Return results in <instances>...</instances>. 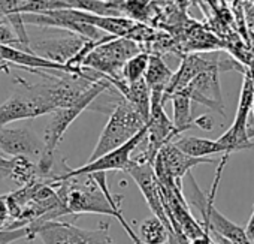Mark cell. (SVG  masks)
Instances as JSON below:
<instances>
[{
	"mask_svg": "<svg viewBox=\"0 0 254 244\" xmlns=\"http://www.w3.org/2000/svg\"><path fill=\"white\" fill-rule=\"evenodd\" d=\"M48 183L56 189L66 214H103L117 220L123 217L121 205L109 201L93 174Z\"/></svg>",
	"mask_w": 254,
	"mask_h": 244,
	"instance_id": "6da1fadb",
	"label": "cell"
},
{
	"mask_svg": "<svg viewBox=\"0 0 254 244\" xmlns=\"http://www.w3.org/2000/svg\"><path fill=\"white\" fill-rule=\"evenodd\" d=\"M109 87H112L109 80L102 78V80L93 82L90 85V88L85 91V94L76 103H73L70 106L59 108L51 114V118L48 121L47 129H45V135H44L45 150H44L42 158L36 163L41 175L48 177L51 174L53 166H54L56 150H57L59 144L62 143V140H63L66 131L69 129V126L79 117L81 112H84L87 108H90V105L96 100L97 96H100Z\"/></svg>",
	"mask_w": 254,
	"mask_h": 244,
	"instance_id": "7a4b0ae2",
	"label": "cell"
},
{
	"mask_svg": "<svg viewBox=\"0 0 254 244\" xmlns=\"http://www.w3.org/2000/svg\"><path fill=\"white\" fill-rule=\"evenodd\" d=\"M229 158H230V155L226 153V155H223L221 161L218 162L217 175H215L211 190L208 193L202 192V189L199 187L193 174H190V172L187 174V178L190 183V192H191L190 204L199 211L200 223L203 228L220 234L221 237L227 238L233 244H253V241L247 235L245 229H242L241 226H238L236 223L229 220L226 216H223L214 205L215 193H217V189H218V184H220V180H221V175H223V171H224V166H226Z\"/></svg>",
	"mask_w": 254,
	"mask_h": 244,
	"instance_id": "3957f363",
	"label": "cell"
},
{
	"mask_svg": "<svg viewBox=\"0 0 254 244\" xmlns=\"http://www.w3.org/2000/svg\"><path fill=\"white\" fill-rule=\"evenodd\" d=\"M145 126V118L136 111L133 105H130L121 96L120 102L114 106L109 115L108 123L105 125L88 162L121 147L127 141H130L136 134H139Z\"/></svg>",
	"mask_w": 254,
	"mask_h": 244,
	"instance_id": "277c9868",
	"label": "cell"
},
{
	"mask_svg": "<svg viewBox=\"0 0 254 244\" xmlns=\"http://www.w3.org/2000/svg\"><path fill=\"white\" fill-rule=\"evenodd\" d=\"M138 53H141L139 45L132 38H117L106 35L87 56L82 68L91 69L108 80H117L121 78L126 62Z\"/></svg>",
	"mask_w": 254,
	"mask_h": 244,
	"instance_id": "5b68a950",
	"label": "cell"
},
{
	"mask_svg": "<svg viewBox=\"0 0 254 244\" xmlns=\"http://www.w3.org/2000/svg\"><path fill=\"white\" fill-rule=\"evenodd\" d=\"M29 228L32 240L39 237L44 244H115L108 223H102L97 229H84L69 222L50 220Z\"/></svg>",
	"mask_w": 254,
	"mask_h": 244,
	"instance_id": "8992f818",
	"label": "cell"
},
{
	"mask_svg": "<svg viewBox=\"0 0 254 244\" xmlns=\"http://www.w3.org/2000/svg\"><path fill=\"white\" fill-rule=\"evenodd\" d=\"M253 99H254V80L251 74L245 71L233 123L218 138V141L226 147L229 155L239 150H250L254 147V143L248 137V115L253 108Z\"/></svg>",
	"mask_w": 254,
	"mask_h": 244,
	"instance_id": "52a82bcc",
	"label": "cell"
},
{
	"mask_svg": "<svg viewBox=\"0 0 254 244\" xmlns=\"http://www.w3.org/2000/svg\"><path fill=\"white\" fill-rule=\"evenodd\" d=\"M147 137V126L136 134L130 141H127L126 144H123L121 147L94 159L87 162L85 165L75 168V169H67L62 174L53 175L50 181H60V180H66L70 177H78V175H88V174H96V172H108V171H126L127 166L132 162V153L135 150H138V147L142 144V141Z\"/></svg>",
	"mask_w": 254,
	"mask_h": 244,
	"instance_id": "ba28073f",
	"label": "cell"
},
{
	"mask_svg": "<svg viewBox=\"0 0 254 244\" xmlns=\"http://www.w3.org/2000/svg\"><path fill=\"white\" fill-rule=\"evenodd\" d=\"M126 172L129 174L133 178V181L138 184V187L142 192L150 210L153 211V216H156L157 219H160L166 225V228L171 234L169 244H180L177 240V235L174 232L171 219L168 216L166 207L163 204V198H162V192H160V183H159V178L154 172V166L151 163H139V162L132 159V162L129 166H127Z\"/></svg>",
	"mask_w": 254,
	"mask_h": 244,
	"instance_id": "9c48e42d",
	"label": "cell"
},
{
	"mask_svg": "<svg viewBox=\"0 0 254 244\" xmlns=\"http://www.w3.org/2000/svg\"><path fill=\"white\" fill-rule=\"evenodd\" d=\"M211 69H218L220 72H224L229 69H242V66H239L230 57L218 59V54H189L183 59L180 69L174 74L168 88L165 90L163 100L166 102L168 97H171L177 91H181L197 75Z\"/></svg>",
	"mask_w": 254,
	"mask_h": 244,
	"instance_id": "30bf717a",
	"label": "cell"
},
{
	"mask_svg": "<svg viewBox=\"0 0 254 244\" xmlns=\"http://www.w3.org/2000/svg\"><path fill=\"white\" fill-rule=\"evenodd\" d=\"M200 163H215V161L211 158H193L180 150L172 141L162 147L153 166L159 178L172 177L177 183H181L183 178Z\"/></svg>",
	"mask_w": 254,
	"mask_h": 244,
	"instance_id": "8fae6325",
	"label": "cell"
},
{
	"mask_svg": "<svg viewBox=\"0 0 254 244\" xmlns=\"http://www.w3.org/2000/svg\"><path fill=\"white\" fill-rule=\"evenodd\" d=\"M45 150L44 140L27 128H0V153L12 158L24 156L29 159L42 158Z\"/></svg>",
	"mask_w": 254,
	"mask_h": 244,
	"instance_id": "7c38bea8",
	"label": "cell"
},
{
	"mask_svg": "<svg viewBox=\"0 0 254 244\" xmlns=\"http://www.w3.org/2000/svg\"><path fill=\"white\" fill-rule=\"evenodd\" d=\"M88 39L69 33L67 36L63 38H51V39H41V41H30V51L48 59L51 62L60 63V65H67L69 60H72L81 48L87 44Z\"/></svg>",
	"mask_w": 254,
	"mask_h": 244,
	"instance_id": "4fadbf2b",
	"label": "cell"
},
{
	"mask_svg": "<svg viewBox=\"0 0 254 244\" xmlns=\"http://www.w3.org/2000/svg\"><path fill=\"white\" fill-rule=\"evenodd\" d=\"M218 74H220L218 69L202 72L181 91H184L193 102L202 103L214 111H218L221 115H224Z\"/></svg>",
	"mask_w": 254,
	"mask_h": 244,
	"instance_id": "5bb4252c",
	"label": "cell"
},
{
	"mask_svg": "<svg viewBox=\"0 0 254 244\" xmlns=\"http://www.w3.org/2000/svg\"><path fill=\"white\" fill-rule=\"evenodd\" d=\"M174 144L184 153L193 158H209L212 155H226V147L218 140H208L199 137H180Z\"/></svg>",
	"mask_w": 254,
	"mask_h": 244,
	"instance_id": "9a60e30c",
	"label": "cell"
},
{
	"mask_svg": "<svg viewBox=\"0 0 254 244\" xmlns=\"http://www.w3.org/2000/svg\"><path fill=\"white\" fill-rule=\"evenodd\" d=\"M169 99L172 100V106H174V118H172L174 126L181 135L184 131L190 129L194 125V118L191 112L193 100L184 91H177Z\"/></svg>",
	"mask_w": 254,
	"mask_h": 244,
	"instance_id": "2e32d148",
	"label": "cell"
},
{
	"mask_svg": "<svg viewBox=\"0 0 254 244\" xmlns=\"http://www.w3.org/2000/svg\"><path fill=\"white\" fill-rule=\"evenodd\" d=\"M174 77V72L169 69V66L165 63V60L159 56H150V63L145 72V81L148 87L153 90H165L168 88L171 80Z\"/></svg>",
	"mask_w": 254,
	"mask_h": 244,
	"instance_id": "e0dca14e",
	"label": "cell"
},
{
	"mask_svg": "<svg viewBox=\"0 0 254 244\" xmlns=\"http://www.w3.org/2000/svg\"><path fill=\"white\" fill-rule=\"evenodd\" d=\"M20 5H21L20 0H0V8H2L5 18L14 27L23 47L27 51H30V39H29V35L26 30V23L23 20V14L20 12Z\"/></svg>",
	"mask_w": 254,
	"mask_h": 244,
	"instance_id": "ac0fdd59",
	"label": "cell"
},
{
	"mask_svg": "<svg viewBox=\"0 0 254 244\" xmlns=\"http://www.w3.org/2000/svg\"><path fill=\"white\" fill-rule=\"evenodd\" d=\"M138 235L144 244H166L171 237L166 225L156 216H151L141 223Z\"/></svg>",
	"mask_w": 254,
	"mask_h": 244,
	"instance_id": "d6986e66",
	"label": "cell"
},
{
	"mask_svg": "<svg viewBox=\"0 0 254 244\" xmlns=\"http://www.w3.org/2000/svg\"><path fill=\"white\" fill-rule=\"evenodd\" d=\"M150 63V54L148 53H138L135 54L132 59H129L126 62L123 72H121V78L126 80L127 82H136L139 80H142L145 77L147 68Z\"/></svg>",
	"mask_w": 254,
	"mask_h": 244,
	"instance_id": "ffe728a7",
	"label": "cell"
},
{
	"mask_svg": "<svg viewBox=\"0 0 254 244\" xmlns=\"http://www.w3.org/2000/svg\"><path fill=\"white\" fill-rule=\"evenodd\" d=\"M60 9H72V0H26L20 5L21 14H45Z\"/></svg>",
	"mask_w": 254,
	"mask_h": 244,
	"instance_id": "44dd1931",
	"label": "cell"
},
{
	"mask_svg": "<svg viewBox=\"0 0 254 244\" xmlns=\"http://www.w3.org/2000/svg\"><path fill=\"white\" fill-rule=\"evenodd\" d=\"M0 45H8V47H17V48H23V44L20 41V38L17 36L14 27L11 26V23L6 18H0Z\"/></svg>",
	"mask_w": 254,
	"mask_h": 244,
	"instance_id": "7402d4cb",
	"label": "cell"
},
{
	"mask_svg": "<svg viewBox=\"0 0 254 244\" xmlns=\"http://www.w3.org/2000/svg\"><path fill=\"white\" fill-rule=\"evenodd\" d=\"M18 240H32L30 228H15V229H0V244H12Z\"/></svg>",
	"mask_w": 254,
	"mask_h": 244,
	"instance_id": "603a6c76",
	"label": "cell"
},
{
	"mask_svg": "<svg viewBox=\"0 0 254 244\" xmlns=\"http://www.w3.org/2000/svg\"><path fill=\"white\" fill-rule=\"evenodd\" d=\"M118 222L121 223V226L124 228V231L127 232V235H129V238H130V240L133 241V244H144V243H142V240L139 238V235H138V234H136V232L133 231L132 225H130L129 222H127V220H126V217H124V216H123L121 219H118Z\"/></svg>",
	"mask_w": 254,
	"mask_h": 244,
	"instance_id": "cb8c5ba5",
	"label": "cell"
},
{
	"mask_svg": "<svg viewBox=\"0 0 254 244\" xmlns=\"http://www.w3.org/2000/svg\"><path fill=\"white\" fill-rule=\"evenodd\" d=\"M194 125L200 128L202 131H212V120L209 115H200L199 118H194Z\"/></svg>",
	"mask_w": 254,
	"mask_h": 244,
	"instance_id": "d4e9b609",
	"label": "cell"
},
{
	"mask_svg": "<svg viewBox=\"0 0 254 244\" xmlns=\"http://www.w3.org/2000/svg\"><path fill=\"white\" fill-rule=\"evenodd\" d=\"M253 149H254V147H253ZM245 232H247V235L250 237V240L253 241V240H254V208H253L251 217H250V220H248V223H247V226H245Z\"/></svg>",
	"mask_w": 254,
	"mask_h": 244,
	"instance_id": "484cf974",
	"label": "cell"
},
{
	"mask_svg": "<svg viewBox=\"0 0 254 244\" xmlns=\"http://www.w3.org/2000/svg\"><path fill=\"white\" fill-rule=\"evenodd\" d=\"M251 109H253V117H254V99H253V108ZM248 137H250V140L254 138V128H251V129L248 128Z\"/></svg>",
	"mask_w": 254,
	"mask_h": 244,
	"instance_id": "4316f807",
	"label": "cell"
},
{
	"mask_svg": "<svg viewBox=\"0 0 254 244\" xmlns=\"http://www.w3.org/2000/svg\"><path fill=\"white\" fill-rule=\"evenodd\" d=\"M0 18H5V15H3V12H2V8H0Z\"/></svg>",
	"mask_w": 254,
	"mask_h": 244,
	"instance_id": "83f0119b",
	"label": "cell"
},
{
	"mask_svg": "<svg viewBox=\"0 0 254 244\" xmlns=\"http://www.w3.org/2000/svg\"><path fill=\"white\" fill-rule=\"evenodd\" d=\"M253 244H254V240H253Z\"/></svg>",
	"mask_w": 254,
	"mask_h": 244,
	"instance_id": "f1b7e54d",
	"label": "cell"
}]
</instances>
